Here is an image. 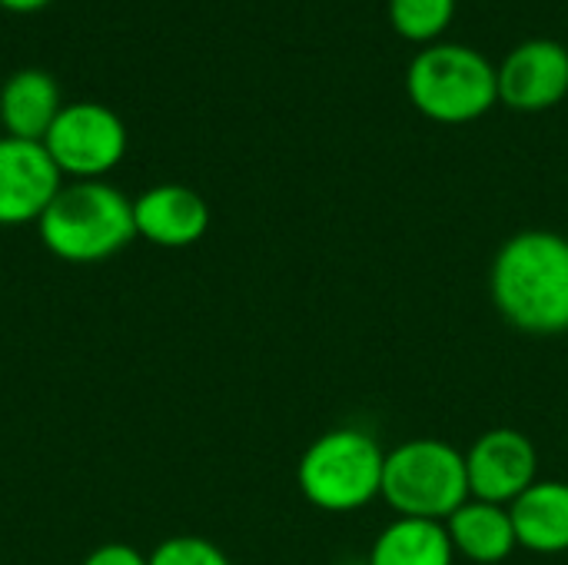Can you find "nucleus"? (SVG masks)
<instances>
[{
	"label": "nucleus",
	"mask_w": 568,
	"mask_h": 565,
	"mask_svg": "<svg viewBox=\"0 0 568 565\" xmlns=\"http://www.w3.org/2000/svg\"><path fill=\"white\" fill-rule=\"evenodd\" d=\"M446 533L456 556L476 565L506 563L519 546L509 506L473 500V496L446 519Z\"/></svg>",
	"instance_id": "obj_12"
},
{
	"label": "nucleus",
	"mask_w": 568,
	"mask_h": 565,
	"mask_svg": "<svg viewBox=\"0 0 568 565\" xmlns=\"http://www.w3.org/2000/svg\"><path fill=\"white\" fill-rule=\"evenodd\" d=\"M386 506L403 519L446 523L469 500L466 453L446 440H409L386 453L383 493Z\"/></svg>",
	"instance_id": "obj_5"
},
{
	"label": "nucleus",
	"mask_w": 568,
	"mask_h": 565,
	"mask_svg": "<svg viewBox=\"0 0 568 565\" xmlns=\"http://www.w3.org/2000/svg\"><path fill=\"white\" fill-rule=\"evenodd\" d=\"M456 13V0H389V20L399 37L426 43L436 40Z\"/></svg>",
	"instance_id": "obj_15"
},
{
	"label": "nucleus",
	"mask_w": 568,
	"mask_h": 565,
	"mask_svg": "<svg viewBox=\"0 0 568 565\" xmlns=\"http://www.w3.org/2000/svg\"><path fill=\"white\" fill-rule=\"evenodd\" d=\"M516 543L539 556L568 553V483L536 480L513 506Z\"/></svg>",
	"instance_id": "obj_13"
},
{
	"label": "nucleus",
	"mask_w": 568,
	"mask_h": 565,
	"mask_svg": "<svg viewBox=\"0 0 568 565\" xmlns=\"http://www.w3.org/2000/svg\"><path fill=\"white\" fill-rule=\"evenodd\" d=\"M43 147L63 176L103 180L126 157V127L110 107L97 100H77L63 103L43 137Z\"/></svg>",
	"instance_id": "obj_6"
},
{
	"label": "nucleus",
	"mask_w": 568,
	"mask_h": 565,
	"mask_svg": "<svg viewBox=\"0 0 568 565\" xmlns=\"http://www.w3.org/2000/svg\"><path fill=\"white\" fill-rule=\"evenodd\" d=\"M83 565H146V556L126 543H106V546H97Z\"/></svg>",
	"instance_id": "obj_17"
},
{
	"label": "nucleus",
	"mask_w": 568,
	"mask_h": 565,
	"mask_svg": "<svg viewBox=\"0 0 568 565\" xmlns=\"http://www.w3.org/2000/svg\"><path fill=\"white\" fill-rule=\"evenodd\" d=\"M136 236L163 250H183L206 236L210 206L183 183H156L133 200Z\"/></svg>",
	"instance_id": "obj_10"
},
{
	"label": "nucleus",
	"mask_w": 568,
	"mask_h": 565,
	"mask_svg": "<svg viewBox=\"0 0 568 565\" xmlns=\"http://www.w3.org/2000/svg\"><path fill=\"white\" fill-rule=\"evenodd\" d=\"M406 93L436 123H469L499 103L496 67L466 43H429L406 70Z\"/></svg>",
	"instance_id": "obj_3"
},
{
	"label": "nucleus",
	"mask_w": 568,
	"mask_h": 565,
	"mask_svg": "<svg viewBox=\"0 0 568 565\" xmlns=\"http://www.w3.org/2000/svg\"><path fill=\"white\" fill-rule=\"evenodd\" d=\"M386 450L373 433L339 426L310 443L296 483L310 506L323 513H356L383 493Z\"/></svg>",
	"instance_id": "obj_4"
},
{
	"label": "nucleus",
	"mask_w": 568,
	"mask_h": 565,
	"mask_svg": "<svg viewBox=\"0 0 568 565\" xmlns=\"http://www.w3.org/2000/svg\"><path fill=\"white\" fill-rule=\"evenodd\" d=\"M47 3H53V0H0V7L10 10V13H37Z\"/></svg>",
	"instance_id": "obj_18"
},
{
	"label": "nucleus",
	"mask_w": 568,
	"mask_h": 565,
	"mask_svg": "<svg viewBox=\"0 0 568 565\" xmlns=\"http://www.w3.org/2000/svg\"><path fill=\"white\" fill-rule=\"evenodd\" d=\"M60 186L63 173L43 143L0 137V226L37 223Z\"/></svg>",
	"instance_id": "obj_8"
},
{
	"label": "nucleus",
	"mask_w": 568,
	"mask_h": 565,
	"mask_svg": "<svg viewBox=\"0 0 568 565\" xmlns=\"http://www.w3.org/2000/svg\"><path fill=\"white\" fill-rule=\"evenodd\" d=\"M146 565H233L220 546H213L203 536H170L163 539L150 556Z\"/></svg>",
	"instance_id": "obj_16"
},
{
	"label": "nucleus",
	"mask_w": 568,
	"mask_h": 565,
	"mask_svg": "<svg viewBox=\"0 0 568 565\" xmlns=\"http://www.w3.org/2000/svg\"><path fill=\"white\" fill-rule=\"evenodd\" d=\"M489 293L513 330L529 336L568 333V236L552 230L509 236L493 256Z\"/></svg>",
	"instance_id": "obj_1"
},
{
	"label": "nucleus",
	"mask_w": 568,
	"mask_h": 565,
	"mask_svg": "<svg viewBox=\"0 0 568 565\" xmlns=\"http://www.w3.org/2000/svg\"><path fill=\"white\" fill-rule=\"evenodd\" d=\"M60 110V87L40 67H23L10 73L0 87V127L7 137L43 143Z\"/></svg>",
	"instance_id": "obj_11"
},
{
	"label": "nucleus",
	"mask_w": 568,
	"mask_h": 565,
	"mask_svg": "<svg viewBox=\"0 0 568 565\" xmlns=\"http://www.w3.org/2000/svg\"><path fill=\"white\" fill-rule=\"evenodd\" d=\"M456 549L446 523L396 516L373 543L369 565H453Z\"/></svg>",
	"instance_id": "obj_14"
},
{
	"label": "nucleus",
	"mask_w": 568,
	"mask_h": 565,
	"mask_svg": "<svg viewBox=\"0 0 568 565\" xmlns=\"http://www.w3.org/2000/svg\"><path fill=\"white\" fill-rule=\"evenodd\" d=\"M37 233L57 260H110L136 240L133 200L106 180H70L37 220Z\"/></svg>",
	"instance_id": "obj_2"
},
{
	"label": "nucleus",
	"mask_w": 568,
	"mask_h": 565,
	"mask_svg": "<svg viewBox=\"0 0 568 565\" xmlns=\"http://www.w3.org/2000/svg\"><path fill=\"white\" fill-rule=\"evenodd\" d=\"M496 80L506 107L523 113L549 110L568 93V47L552 37L523 40L496 67Z\"/></svg>",
	"instance_id": "obj_9"
},
{
	"label": "nucleus",
	"mask_w": 568,
	"mask_h": 565,
	"mask_svg": "<svg viewBox=\"0 0 568 565\" xmlns=\"http://www.w3.org/2000/svg\"><path fill=\"white\" fill-rule=\"evenodd\" d=\"M466 476L473 500L513 506L539 480V453L526 433L496 426L466 450Z\"/></svg>",
	"instance_id": "obj_7"
}]
</instances>
